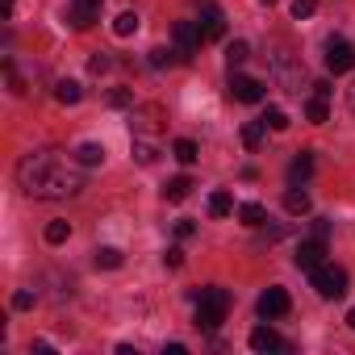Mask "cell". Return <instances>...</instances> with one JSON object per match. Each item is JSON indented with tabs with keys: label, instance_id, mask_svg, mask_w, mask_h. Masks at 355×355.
Wrapping results in <instances>:
<instances>
[{
	"label": "cell",
	"instance_id": "cell-33",
	"mask_svg": "<svg viewBox=\"0 0 355 355\" xmlns=\"http://www.w3.org/2000/svg\"><path fill=\"white\" fill-rule=\"evenodd\" d=\"M109 105H113V109H125V105H134V96H130L125 88H113V92H109Z\"/></svg>",
	"mask_w": 355,
	"mask_h": 355
},
{
	"label": "cell",
	"instance_id": "cell-16",
	"mask_svg": "<svg viewBox=\"0 0 355 355\" xmlns=\"http://www.w3.org/2000/svg\"><path fill=\"white\" fill-rule=\"evenodd\" d=\"M80 96H84V92H80L76 80H59V84H55V101H59V105H80Z\"/></svg>",
	"mask_w": 355,
	"mask_h": 355
},
{
	"label": "cell",
	"instance_id": "cell-2",
	"mask_svg": "<svg viewBox=\"0 0 355 355\" xmlns=\"http://www.w3.org/2000/svg\"><path fill=\"white\" fill-rule=\"evenodd\" d=\"M226 313H230V293L226 288H218V284H209V288H201V301H197V330H218L222 322H226Z\"/></svg>",
	"mask_w": 355,
	"mask_h": 355
},
{
	"label": "cell",
	"instance_id": "cell-38",
	"mask_svg": "<svg viewBox=\"0 0 355 355\" xmlns=\"http://www.w3.org/2000/svg\"><path fill=\"white\" fill-rule=\"evenodd\" d=\"M330 234V222H313V239H326Z\"/></svg>",
	"mask_w": 355,
	"mask_h": 355
},
{
	"label": "cell",
	"instance_id": "cell-15",
	"mask_svg": "<svg viewBox=\"0 0 355 355\" xmlns=\"http://www.w3.org/2000/svg\"><path fill=\"white\" fill-rule=\"evenodd\" d=\"M189 193H193V180H189V175H175V180L163 184V197H167V201H184Z\"/></svg>",
	"mask_w": 355,
	"mask_h": 355
},
{
	"label": "cell",
	"instance_id": "cell-18",
	"mask_svg": "<svg viewBox=\"0 0 355 355\" xmlns=\"http://www.w3.org/2000/svg\"><path fill=\"white\" fill-rule=\"evenodd\" d=\"M239 218H243V226H251V230H259V226L268 222V209L251 201V205H239Z\"/></svg>",
	"mask_w": 355,
	"mask_h": 355
},
{
	"label": "cell",
	"instance_id": "cell-20",
	"mask_svg": "<svg viewBox=\"0 0 355 355\" xmlns=\"http://www.w3.org/2000/svg\"><path fill=\"white\" fill-rule=\"evenodd\" d=\"M263 130H268L263 121H247V125H243V146H247V150H255V146L263 142Z\"/></svg>",
	"mask_w": 355,
	"mask_h": 355
},
{
	"label": "cell",
	"instance_id": "cell-21",
	"mask_svg": "<svg viewBox=\"0 0 355 355\" xmlns=\"http://www.w3.org/2000/svg\"><path fill=\"white\" fill-rule=\"evenodd\" d=\"M209 214H214V218L234 214V197H230V193H214V197H209Z\"/></svg>",
	"mask_w": 355,
	"mask_h": 355
},
{
	"label": "cell",
	"instance_id": "cell-27",
	"mask_svg": "<svg viewBox=\"0 0 355 355\" xmlns=\"http://www.w3.org/2000/svg\"><path fill=\"white\" fill-rule=\"evenodd\" d=\"M259 121H263L268 130H276V134H280V130H288V113H284V109H268Z\"/></svg>",
	"mask_w": 355,
	"mask_h": 355
},
{
	"label": "cell",
	"instance_id": "cell-7",
	"mask_svg": "<svg viewBox=\"0 0 355 355\" xmlns=\"http://www.w3.org/2000/svg\"><path fill=\"white\" fill-rule=\"evenodd\" d=\"M272 67H276V76H280V84L288 88V92H301V80H305V67H297L293 59H288V51L280 46L276 55H272Z\"/></svg>",
	"mask_w": 355,
	"mask_h": 355
},
{
	"label": "cell",
	"instance_id": "cell-35",
	"mask_svg": "<svg viewBox=\"0 0 355 355\" xmlns=\"http://www.w3.org/2000/svg\"><path fill=\"white\" fill-rule=\"evenodd\" d=\"M30 305H34V293H26V288L13 293V309H30Z\"/></svg>",
	"mask_w": 355,
	"mask_h": 355
},
{
	"label": "cell",
	"instance_id": "cell-25",
	"mask_svg": "<svg viewBox=\"0 0 355 355\" xmlns=\"http://www.w3.org/2000/svg\"><path fill=\"white\" fill-rule=\"evenodd\" d=\"M134 30H138V13H121V17L113 21V34H117V38H130Z\"/></svg>",
	"mask_w": 355,
	"mask_h": 355
},
{
	"label": "cell",
	"instance_id": "cell-19",
	"mask_svg": "<svg viewBox=\"0 0 355 355\" xmlns=\"http://www.w3.org/2000/svg\"><path fill=\"white\" fill-rule=\"evenodd\" d=\"M284 209L288 214H309V193H297V184L284 193Z\"/></svg>",
	"mask_w": 355,
	"mask_h": 355
},
{
	"label": "cell",
	"instance_id": "cell-10",
	"mask_svg": "<svg viewBox=\"0 0 355 355\" xmlns=\"http://www.w3.org/2000/svg\"><path fill=\"white\" fill-rule=\"evenodd\" d=\"M293 263H297L301 272H313L318 263H326V239H309V243H301L297 255H293Z\"/></svg>",
	"mask_w": 355,
	"mask_h": 355
},
{
	"label": "cell",
	"instance_id": "cell-32",
	"mask_svg": "<svg viewBox=\"0 0 355 355\" xmlns=\"http://www.w3.org/2000/svg\"><path fill=\"white\" fill-rule=\"evenodd\" d=\"M134 155H138V163H155L159 159V150L150 142H134Z\"/></svg>",
	"mask_w": 355,
	"mask_h": 355
},
{
	"label": "cell",
	"instance_id": "cell-14",
	"mask_svg": "<svg viewBox=\"0 0 355 355\" xmlns=\"http://www.w3.org/2000/svg\"><path fill=\"white\" fill-rule=\"evenodd\" d=\"M309 175H313V150H301V155L293 159V167H288V180H293V184H305Z\"/></svg>",
	"mask_w": 355,
	"mask_h": 355
},
{
	"label": "cell",
	"instance_id": "cell-8",
	"mask_svg": "<svg viewBox=\"0 0 355 355\" xmlns=\"http://www.w3.org/2000/svg\"><path fill=\"white\" fill-rule=\"evenodd\" d=\"M288 309H293V301H288V293H284L280 284H272V288L259 297V318H263V322H272V318H284Z\"/></svg>",
	"mask_w": 355,
	"mask_h": 355
},
{
	"label": "cell",
	"instance_id": "cell-11",
	"mask_svg": "<svg viewBox=\"0 0 355 355\" xmlns=\"http://www.w3.org/2000/svg\"><path fill=\"white\" fill-rule=\"evenodd\" d=\"M230 96L243 105H255V101H263V84L255 76H230Z\"/></svg>",
	"mask_w": 355,
	"mask_h": 355
},
{
	"label": "cell",
	"instance_id": "cell-17",
	"mask_svg": "<svg viewBox=\"0 0 355 355\" xmlns=\"http://www.w3.org/2000/svg\"><path fill=\"white\" fill-rule=\"evenodd\" d=\"M76 159H80L84 167H101V163H105V146H101V142H84V146L76 150Z\"/></svg>",
	"mask_w": 355,
	"mask_h": 355
},
{
	"label": "cell",
	"instance_id": "cell-9",
	"mask_svg": "<svg viewBox=\"0 0 355 355\" xmlns=\"http://www.w3.org/2000/svg\"><path fill=\"white\" fill-rule=\"evenodd\" d=\"M101 5H105V0H71L67 21H71L76 30H88V26H96V21H101Z\"/></svg>",
	"mask_w": 355,
	"mask_h": 355
},
{
	"label": "cell",
	"instance_id": "cell-13",
	"mask_svg": "<svg viewBox=\"0 0 355 355\" xmlns=\"http://www.w3.org/2000/svg\"><path fill=\"white\" fill-rule=\"evenodd\" d=\"M251 347H255V351H288V343H284L272 326H255V330H251Z\"/></svg>",
	"mask_w": 355,
	"mask_h": 355
},
{
	"label": "cell",
	"instance_id": "cell-34",
	"mask_svg": "<svg viewBox=\"0 0 355 355\" xmlns=\"http://www.w3.org/2000/svg\"><path fill=\"white\" fill-rule=\"evenodd\" d=\"M193 234H197V222H189V218L175 222V239H193Z\"/></svg>",
	"mask_w": 355,
	"mask_h": 355
},
{
	"label": "cell",
	"instance_id": "cell-24",
	"mask_svg": "<svg viewBox=\"0 0 355 355\" xmlns=\"http://www.w3.org/2000/svg\"><path fill=\"white\" fill-rule=\"evenodd\" d=\"M96 268H121V251L117 247H96Z\"/></svg>",
	"mask_w": 355,
	"mask_h": 355
},
{
	"label": "cell",
	"instance_id": "cell-1",
	"mask_svg": "<svg viewBox=\"0 0 355 355\" xmlns=\"http://www.w3.org/2000/svg\"><path fill=\"white\" fill-rule=\"evenodd\" d=\"M17 184L34 201H67V197H76L84 189V163L71 159L67 150L42 146V150L21 155V163H17Z\"/></svg>",
	"mask_w": 355,
	"mask_h": 355
},
{
	"label": "cell",
	"instance_id": "cell-36",
	"mask_svg": "<svg viewBox=\"0 0 355 355\" xmlns=\"http://www.w3.org/2000/svg\"><path fill=\"white\" fill-rule=\"evenodd\" d=\"M163 263H167V268H180V263H184V251H180V247H171V251L163 255Z\"/></svg>",
	"mask_w": 355,
	"mask_h": 355
},
{
	"label": "cell",
	"instance_id": "cell-22",
	"mask_svg": "<svg viewBox=\"0 0 355 355\" xmlns=\"http://www.w3.org/2000/svg\"><path fill=\"white\" fill-rule=\"evenodd\" d=\"M171 155H175V159H180V163L189 167V163H197V142H193V138H180V142L171 146Z\"/></svg>",
	"mask_w": 355,
	"mask_h": 355
},
{
	"label": "cell",
	"instance_id": "cell-30",
	"mask_svg": "<svg viewBox=\"0 0 355 355\" xmlns=\"http://www.w3.org/2000/svg\"><path fill=\"white\" fill-rule=\"evenodd\" d=\"M109 67H113V59H109V55H105V51H101V55H92V59H88V71H92V76H105V71H109Z\"/></svg>",
	"mask_w": 355,
	"mask_h": 355
},
{
	"label": "cell",
	"instance_id": "cell-23",
	"mask_svg": "<svg viewBox=\"0 0 355 355\" xmlns=\"http://www.w3.org/2000/svg\"><path fill=\"white\" fill-rule=\"evenodd\" d=\"M247 59H251V46H247V42H230V46H226V63H230V67H243Z\"/></svg>",
	"mask_w": 355,
	"mask_h": 355
},
{
	"label": "cell",
	"instance_id": "cell-37",
	"mask_svg": "<svg viewBox=\"0 0 355 355\" xmlns=\"http://www.w3.org/2000/svg\"><path fill=\"white\" fill-rule=\"evenodd\" d=\"M330 92H334V88H330L326 80H322V84H313V96H322V101H330Z\"/></svg>",
	"mask_w": 355,
	"mask_h": 355
},
{
	"label": "cell",
	"instance_id": "cell-3",
	"mask_svg": "<svg viewBox=\"0 0 355 355\" xmlns=\"http://www.w3.org/2000/svg\"><path fill=\"white\" fill-rule=\"evenodd\" d=\"M309 284L318 288L322 301H338V297H347V272L334 268V263H318V268L309 272Z\"/></svg>",
	"mask_w": 355,
	"mask_h": 355
},
{
	"label": "cell",
	"instance_id": "cell-31",
	"mask_svg": "<svg viewBox=\"0 0 355 355\" xmlns=\"http://www.w3.org/2000/svg\"><path fill=\"white\" fill-rule=\"evenodd\" d=\"M313 9H318V0H293V17H297V21L313 17Z\"/></svg>",
	"mask_w": 355,
	"mask_h": 355
},
{
	"label": "cell",
	"instance_id": "cell-39",
	"mask_svg": "<svg viewBox=\"0 0 355 355\" xmlns=\"http://www.w3.org/2000/svg\"><path fill=\"white\" fill-rule=\"evenodd\" d=\"M0 17H5V21L13 17V0H0Z\"/></svg>",
	"mask_w": 355,
	"mask_h": 355
},
{
	"label": "cell",
	"instance_id": "cell-29",
	"mask_svg": "<svg viewBox=\"0 0 355 355\" xmlns=\"http://www.w3.org/2000/svg\"><path fill=\"white\" fill-rule=\"evenodd\" d=\"M175 59H180V55H175V46H167V51H163V46L150 51V67H171Z\"/></svg>",
	"mask_w": 355,
	"mask_h": 355
},
{
	"label": "cell",
	"instance_id": "cell-40",
	"mask_svg": "<svg viewBox=\"0 0 355 355\" xmlns=\"http://www.w3.org/2000/svg\"><path fill=\"white\" fill-rule=\"evenodd\" d=\"M347 322H351V330H355V309H351V313H347Z\"/></svg>",
	"mask_w": 355,
	"mask_h": 355
},
{
	"label": "cell",
	"instance_id": "cell-28",
	"mask_svg": "<svg viewBox=\"0 0 355 355\" xmlns=\"http://www.w3.org/2000/svg\"><path fill=\"white\" fill-rule=\"evenodd\" d=\"M71 239V222H51L46 226V243H67Z\"/></svg>",
	"mask_w": 355,
	"mask_h": 355
},
{
	"label": "cell",
	"instance_id": "cell-5",
	"mask_svg": "<svg viewBox=\"0 0 355 355\" xmlns=\"http://www.w3.org/2000/svg\"><path fill=\"white\" fill-rule=\"evenodd\" d=\"M326 67H330L334 76L351 71V67H355V46H351L347 38H330V42H326Z\"/></svg>",
	"mask_w": 355,
	"mask_h": 355
},
{
	"label": "cell",
	"instance_id": "cell-41",
	"mask_svg": "<svg viewBox=\"0 0 355 355\" xmlns=\"http://www.w3.org/2000/svg\"><path fill=\"white\" fill-rule=\"evenodd\" d=\"M351 109H355V88H351Z\"/></svg>",
	"mask_w": 355,
	"mask_h": 355
},
{
	"label": "cell",
	"instance_id": "cell-12",
	"mask_svg": "<svg viewBox=\"0 0 355 355\" xmlns=\"http://www.w3.org/2000/svg\"><path fill=\"white\" fill-rule=\"evenodd\" d=\"M159 125H163L159 105H134V134H155Z\"/></svg>",
	"mask_w": 355,
	"mask_h": 355
},
{
	"label": "cell",
	"instance_id": "cell-26",
	"mask_svg": "<svg viewBox=\"0 0 355 355\" xmlns=\"http://www.w3.org/2000/svg\"><path fill=\"white\" fill-rule=\"evenodd\" d=\"M305 117H309V121H313V125H322V121H326V117H330V109H326V101H322V96H313V101H309V105H305Z\"/></svg>",
	"mask_w": 355,
	"mask_h": 355
},
{
	"label": "cell",
	"instance_id": "cell-6",
	"mask_svg": "<svg viewBox=\"0 0 355 355\" xmlns=\"http://www.w3.org/2000/svg\"><path fill=\"white\" fill-rule=\"evenodd\" d=\"M171 38H175V55H180V59H193V55H197V46L205 42V38H201V30H197V21H175Z\"/></svg>",
	"mask_w": 355,
	"mask_h": 355
},
{
	"label": "cell",
	"instance_id": "cell-4",
	"mask_svg": "<svg viewBox=\"0 0 355 355\" xmlns=\"http://www.w3.org/2000/svg\"><path fill=\"white\" fill-rule=\"evenodd\" d=\"M197 30H201L205 42H218L226 34V13L214 5V0H201V21H197Z\"/></svg>",
	"mask_w": 355,
	"mask_h": 355
}]
</instances>
